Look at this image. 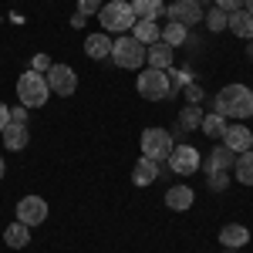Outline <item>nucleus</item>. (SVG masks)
Here are the masks:
<instances>
[{
	"instance_id": "a211bd4d",
	"label": "nucleus",
	"mask_w": 253,
	"mask_h": 253,
	"mask_svg": "<svg viewBox=\"0 0 253 253\" xmlns=\"http://www.w3.org/2000/svg\"><path fill=\"white\" fill-rule=\"evenodd\" d=\"M226 31H233L236 38H253V14L250 10H233V14H226Z\"/></svg>"
},
{
	"instance_id": "f257e3e1",
	"label": "nucleus",
	"mask_w": 253,
	"mask_h": 253,
	"mask_svg": "<svg viewBox=\"0 0 253 253\" xmlns=\"http://www.w3.org/2000/svg\"><path fill=\"white\" fill-rule=\"evenodd\" d=\"M213 101H216L213 112H219L223 118H236V122L253 118V91L247 84H226Z\"/></svg>"
},
{
	"instance_id": "473e14b6",
	"label": "nucleus",
	"mask_w": 253,
	"mask_h": 253,
	"mask_svg": "<svg viewBox=\"0 0 253 253\" xmlns=\"http://www.w3.org/2000/svg\"><path fill=\"white\" fill-rule=\"evenodd\" d=\"M7 125H10V108H7V105L0 101V132H3Z\"/></svg>"
},
{
	"instance_id": "20e7f679",
	"label": "nucleus",
	"mask_w": 253,
	"mask_h": 253,
	"mask_svg": "<svg viewBox=\"0 0 253 253\" xmlns=\"http://www.w3.org/2000/svg\"><path fill=\"white\" fill-rule=\"evenodd\" d=\"M145 44H138L132 34H122L118 41H112V61H115L118 68H128V71H135L145 64Z\"/></svg>"
},
{
	"instance_id": "39448f33",
	"label": "nucleus",
	"mask_w": 253,
	"mask_h": 253,
	"mask_svg": "<svg viewBox=\"0 0 253 253\" xmlns=\"http://www.w3.org/2000/svg\"><path fill=\"white\" fill-rule=\"evenodd\" d=\"M135 91L145 101H162V98L172 95V84H169V71H159V68H145L135 81Z\"/></svg>"
},
{
	"instance_id": "b1692460",
	"label": "nucleus",
	"mask_w": 253,
	"mask_h": 253,
	"mask_svg": "<svg viewBox=\"0 0 253 253\" xmlns=\"http://www.w3.org/2000/svg\"><path fill=\"white\" fill-rule=\"evenodd\" d=\"M233 175L236 182H243V186H253V152H240L233 162Z\"/></svg>"
},
{
	"instance_id": "4c0bfd02",
	"label": "nucleus",
	"mask_w": 253,
	"mask_h": 253,
	"mask_svg": "<svg viewBox=\"0 0 253 253\" xmlns=\"http://www.w3.org/2000/svg\"><path fill=\"white\" fill-rule=\"evenodd\" d=\"M226 253H240V250H226Z\"/></svg>"
},
{
	"instance_id": "9b49d317",
	"label": "nucleus",
	"mask_w": 253,
	"mask_h": 253,
	"mask_svg": "<svg viewBox=\"0 0 253 253\" xmlns=\"http://www.w3.org/2000/svg\"><path fill=\"white\" fill-rule=\"evenodd\" d=\"M223 145L226 149H233L236 156L240 152H250V145H253V132L243 125V122H236V125H226V132H223Z\"/></svg>"
},
{
	"instance_id": "72a5a7b5",
	"label": "nucleus",
	"mask_w": 253,
	"mask_h": 253,
	"mask_svg": "<svg viewBox=\"0 0 253 253\" xmlns=\"http://www.w3.org/2000/svg\"><path fill=\"white\" fill-rule=\"evenodd\" d=\"M186 98H189V105H196V101L203 98V91H199L196 84H186Z\"/></svg>"
},
{
	"instance_id": "2f4dec72",
	"label": "nucleus",
	"mask_w": 253,
	"mask_h": 253,
	"mask_svg": "<svg viewBox=\"0 0 253 253\" xmlns=\"http://www.w3.org/2000/svg\"><path fill=\"white\" fill-rule=\"evenodd\" d=\"M10 122H20V125H27V108H24V105L10 108Z\"/></svg>"
},
{
	"instance_id": "ddd939ff",
	"label": "nucleus",
	"mask_w": 253,
	"mask_h": 253,
	"mask_svg": "<svg viewBox=\"0 0 253 253\" xmlns=\"http://www.w3.org/2000/svg\"><path fill=\"white\" fill-rule=\"evenodd\" d=\"M145 61H149V68H159V71H169L175 61V47H169L166 41H156V44H149V51H145Z\"/></svg>"
},
{
	"instance_id": "f704fd0d",
	"label": "nucleus",
	"mask_w": 253,
	"mask_h": 253,
	"mask_svg": "<svg viewBox=\"0 0 253 253\" xmlns=\"http://www.w3.org/2000/svg\"><path fill=\"white\" fill-rule=\"evenodd\" d=\"M243 10H250V14H253V0H243Z\"/></svg>"
},
{
	"instance_id": "c9c22d12",
	"label": "nucleus",
	"mask_w": 253,
	"mask_h": 253,
	"mask_svg": "<svg viewBox=\"0 0 253 253\" xmlns=\"http://www.w3.org/2000/svg\"><path fill=\"white\" fill-rule=\"evenodd\" d=\"M3 172H7V166H3V159H0V179H3Z\"/></svg>"
},
{
	"instance_id": "e433bc0d",
	"label": "nucleus",
	"mask_w": 253,
	"mask_h": 253,
	"mask_svg": "<svg viewBox=\"0 0 253 253\" xmlns=\"http://www.w3.org/2000/svg\"><path fill=\"white\" fill-rule=\"evenodd\" d=\"M199 3H213V0H199Z\"/></svg>"
},
{
	"instance_id": "4be33fe9",
	"label": "nucleus",
	"mask_w": 253,
	"mask_h": 253,
	"mask_svg": "<svg viewBox=\"0 0 253 253\" xmlns=\"http://www.w3.org/2000/svg\"><path fill=\"white\" fill-rule=\"evenodd\" d=\"M159 34H162V31H159L156 20H135V27H132V38H135L138 44H145V47H149V44H156Z\"/></svg>"
},
{
	"instance_id": "cd10ccee",
	"label": "nucleus",
	"mask_w": 253,
	"mask_h": 253,
	"mask_svg": "<svg viewBox=\"0 0 253 253\" xmlns=\"http://www.w3.org/2000/svg\"><path fill=\"white\" fill-rule=\"evenodd\" d=\"M226 186H230V175L226 172H210V189L213 193H223Z\"/></svg>"
},
{
	"instance_id": "9d476101",
	"label": "nucleus",
	"mask_w": 253,
	"mask_h": 253,
	"mask_svg": "<svg viewBox=\"0 0 253 253\" xmlns=\"http://www.w3.org/2000/svg\"><path fill=\"white\" fill-rule=\"evenodd\" d=\"M17 219L24 226H38L47 219V203L41 199V196H24L17 203Z\"/></svg>"
},
{
	"instance_id": "f03ea898",
	"label": "nucleus",
	"mask_w": 253,
	"mask_h": 253,
	"mask_svg": "<svg viewBox=\"0 0 253 253\" xmlns=\"http://www.w3.org/2000/svg\"><path fill=\"white\" fill-rule=\"evenodd\" d=\"M98 20H101L105 34H128L135 27V10L128 0H108V3H101Z\"/></svg>"
},
{
	"instance_id": "58836bf2",
	"label": "nucleus",
	"mask_w": 253,
	"mask_h": 253,
	"mask_svg": "<svg viewBox=\"0 0 253 253\" xmlns=\"http://www.w3.org/2000/svg\"><path fill=\"white\" fill-rule=\"evenodd\" d=\"M250 152H253V145H250Z\"/></svg>"
},
{
	"instance_id": "4468645a",
	"label": "nucleus",
	"mask_w": 253,
	"mask_h": 253,
	"mask_svg": "<svg viewBox=\"0 0 253 253\" xmlns=\"http://www.w3.org/2000/svg\"><path fill=\"white\" fill-rule=\"evenodd\" d=\"M0 138H3V145H7L10 152H20V149H27V142H31V128L20 125V122H10V125L0 132Z\"/></svg>"
},
{
	"instance_id": "f3484780",
	"label": "nucleus",
	"mask_w": 253,
	"mask_h": 253,
	"mask_svg": "<svg viewBox=\"0 0 253 253\" xmlns=\"http://www.w3.org/2000/svg\"><path fill=\"white\" fill-rule=\"evenodd\" d=\"M159 179V162H152V159H138L135 162V169H132V182H135L138 189H145V186H152Z\"/></svg>"
},
{
	"instance_id": "7c9ffc66",
	"label": "nucleus",
	"mask_w": 253,
	"mask_h": 253,
	"mask_svg": "<svg viewBox=\"0 0 253 253\" xmlns=\"http://www.w3.org/2000/svg\"><path fill=\"white\" fill-rule=\"evenodd\" d=\"M47 68H51V58H47V54H38V58H34V68H31V71H38V75H44Z\"/></svg>"
},
{
	"instance_id": "bb28decb",
	"label": "nucleus",
	"mask_w": 253,
	"mask_h": 253,
	"mask_svg": "<svg viewBox=\"0 0 253 253\" xmlns=\"http://www.w3.org/2000/svg\"><path fill=\"white\" fill-rule=\"evenodd\" d=\"M203 24L213 31V34H219V31H226V10H219V7H213V10H206V17H203Z\"/></svg>"
},
{
	"instance_id": "2eb2a0df",
	"label": "nucleus",
	"mask_w": 253,
	"mask_h": 253,
	"mask_svg": "<svg viewBox=\"0 0 253 253\" xmlns=\"http://www.w3.org/2000/svg\"><path fill=\"white\" fill-rule=\"evenodd\" d=\"M247 240H250V230H247L243 223H226V226L219 230V243H223L226 250H240V247H247Z\"/></svg>"
},
{
	"instance_id": "412c9836",
	"label": "nucleus",
	"mask_w": 253,
	"mask_h": 253,
	"mask_svg": "<svg viewBox=\"0 0 253 253\" xmlns=\"http://www.w3.org/2000/svg\"><path fill=\"white\" fill-rule=\"evenodd\" d=\"M132 10H135V20H156L166 14L162 0H132Z\"/></svg>"
},
{
	"instance_id": "c756f323",
	"label": "nucleus",
	"mask_w": 253,
	"mask_h": 253,
	"mask_svg": "<svg viewBox=\"0 0 253 253\" xmlns=\"http://www.w3.org/2000/svg\"><path fill=\"white\" fill-rule=\"evenodd\" d=\"M213 7L226 10V14H233V10H240V7H243V0H213Z\"/></svg>"
},
{
	"instance_id": "f8f14e48",
	"label": "nucleus",
	"mask_w": 253,
	"mask_h": 253,
	"mask_svg": "<svg viewBox=\"0 0 253 253\" xmlns=\"http://www.w3.org/2000/svg\"><path fill=\"white\" fill-rule=\"evenodd\" d=\"M233 162H236V152L233 149H226V145H216L210 156L203 159L199 166L206 169V172H226V169H233Z\"/></svg>"
},
{
	"instance_id": "1a4fd4ad",
	"label": "nucleus",
	"mask_w": 253,
	"mask_h": 253,
	"mask_svg": "<svg viewBox=\"0 0 253 253\" xmlns=\"http://www.w3.org/2000/svg\"><path fill=\"white\" fill-rule=\"evenodd\" d=\"M166 162H169V169H172L175 175H193L203 159H199V152H196L193 145H175L172 156L166 159Z\"/></svg>"
},
{
	"instance_id": "dca6fc26",
	"label": "nucleus",
	"mask_w": 253,
	"mask_h": 253,
	"mask_svg": "<svg viewBox=\"0 0 253 253\" xmlns=\"http://www.w3.org/2000/svg\"><path fill=\"white\" fill-rule=\"evenodd\" d=\"M193 203H196V193L189 189V186H182V182H179V186H172V189L166 193V206H169V210H175V213H186Z\"/></svg>"
},
{
	"instance_id": "423d86ee",
	"label": "nucleus",
	"mask_w": 253,
	"mask_h": 253,
	"mask_svg": "<svg viewBox=\"0 0 253 253\" xmlns=\"http://www.w3.org/2000/svg\"><path fill=\"white\" fill-rule=\"evenodd\" d=\"M175 142H172V132L169 128H145L142 132V156L152 159V162H166L172 156Z\"/></svg>"
},
{
	"instance_id": "0eeeda50",
	"label": "nucleus",
	"mask_w": 253,
	"mask_h": 253,
	"mask_svg": "<svg viewBox=\"0 0 253 253\" xmlns=\"http://www.w3.org/2000/svg\"><path fill=\"white\" fill-rule=\"evenodd\" d=\"M44 78H47V88L61 98H71L78 91V75H75L68 64H51V68L44 71Z\"/></svg>"
},
{
	"instance_id": "393cba45",
	"label": "nucleus",
	"mask_w": 253,
	"mask_h": 253,
	"mask_svg": "<svg viewBox=\"0 0 253 253\" xmlns=\"http://www.w3.org/2000/svg\"><path fill=\"white\" fill-rule=\"evenodd\" d=\"M226 125H230V122L219 115V112H210V115H203V125H199V132H206L210 138H223Z\"/></svg>"
},
{
	"instance_id": "aec40b11",
	"label": "nucleus",
	"mask_w": 253,
	"mask_h": 253,
	"mask_svg": "<svg viewBox=\"0 0 253 253\" xmlns=\"http://www.w3.org/2000/svg\"><path fill=\"white\" fill-rule=\"evenodd\" d=\"M84 54H88V58H95V61L108 58V54H112V41H108V34H105V31L91 34V38L84 41Z\"/></svg>"
},
{
	"instance_id": "5701e85b",
	"label": "nucleus",
	"mask_w": 253,
	"mask_h": 253,
	"mask_svg": "<svg viewBox=\"0 0 253 253\" xmlns=\"http://www.w3.org/2000/svg\"><path fill=\"white\" fill-rule=\"evenodd\" d=\"M159 41H166L169 47H179V44H186V41H189V27H182V24H175V20H169V24L162 27V34H159Z\"/></svg>"
},
{
	"instance_id": "6ab92c4d",
	"label": "nucleus",
	"mask_w": 253,
	"mask_h": 253,
	"mask_svg": "<svg viewBox=\"0 0 253 253\" xmlns=\"http://www.w3.org/2000/svg\"><path fill=\"white\" fill-rule=\"evenodd\" d=\"M3 243L10 247V250H24L27 243H31V226H24V223H10L7 230H3Z\"/></svg>"
},
{
	"instance_id": "c85d7f7f",
	"label": "nucleus",
	"mask_w": 253,
	"mask_h": 253,
	"mask_svg": "<svg viewBox=\"0 0 253 253\" xmlns=\"http://www.w3.org/2000/svg\"><path fill=\"white\" fill-rule=\"evenodd\" d=\"M101 10V0H78V14L81 17H91V14H98Z\"/></svg>"
},
{
	"instance_id": "6e6552de",
	"label": "nucleus",
	"mask_w": 253,
	"mask_h": 253,
	"mask_svg": "<svg viewBox=\"0 0 253 253\" xmlns=\"http://www.w3.org/2000/svg\"><path fill=\"white\" fill-rule=\"evenodd\" d=\"M166 17L182 24V27H193V24H199V20L206 17V10H203L199 0H175V3L166 7Z\"/></svg>"
},
{
	"instance_id": "a878e982",
	"label": "nucleus",
	"mask_w": 253,
	"mask_h": 253,
	"mask_svg": "<svg viewBox=\"0 0 253 253\" xmlns=\"http://www.w3.org/2000/svg\"><path fill=\"white\" fill-rule=\"evenodd\" d=\"M179 125H182V128H199V125H203V108H199V105H186V108L179 112Z\"/></svg>"
},
{
	"instance_id": "7ed1b4c3",
	"label": "nucleus",
	"mask_w": 253,
	"mask_h": 253,
	"mask_svg": "<svg viewBox=\"0 0 253 253\" xmlns=\"http://www.w3.org/2000/svg\"><path fill=\"white\" fill-rule=\"evenodd\" d=\"M47 98H51V88H47V78H44V75L24 71L17 78V101L24 108H41Z\"/></svg>"
}]
</instances>
